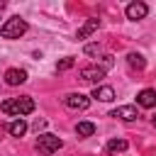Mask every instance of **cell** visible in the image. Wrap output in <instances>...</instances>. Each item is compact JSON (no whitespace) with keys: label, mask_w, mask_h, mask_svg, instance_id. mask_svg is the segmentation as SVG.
Returning <instances> with one entry per match:
<instances>
[{"label":"cell","mask_w":156,"mask_h":156,"mask_svg":"<svg viewBox=\"0 0 156 156\" xmlns=\"http://www.w3.org/2000/svg\"><path fill=\"white\" fill-rule=\"evenodd\" d=\"M0 110H2L5 115H10V117H20V119H22V115L34 112V100H32L29 95H22V98H10V100H5V102L0 105Z\"/></svg>","instance_id":"cell-1"},{"label":"cell","mask_w":156,"mask_h":156,"mask_svg":"<svg viewBox=\"0 0 156 156\" xmlns=\"http://www.w3.org/2000/svg\"><path fill=\"white\" fill-rule=\"evenodd\" d=\"M27 32V22L22 17H10L2 27H0V37L2 39H20Z\"/></svg>","instance_id":"cell-2"},{"label":"cell","mask_w":156,"mask_h":156,"mask_svg":"<svg viewBox=\"0 0 156 156\" xmlns=\"http://www.w3.org/2000/svg\"><path fill=\"white\" fill-rule=\"evenodd\" d=\"M61 146H63V141H61L56 134H39V139H37V151H39V154H44V156H49V154L58 151Z\"/></svg>","instance_id":"cell-3"},{"label":"cell","mask_w":156,"mask_h":156,"mask_svg":"<svg viewBox=\"0 0 156 156\" xmlns=\"http://www.w3.org/2000/svg\"><path fill=\"white\" fill-rule=\"evenodd\" d=\"M61 100H63V105L71 107V110H88V107H90V98L83 95V93H66Z\"/></svg>","instance_id":"cell-4"},{"label":"cell","mask_w":156,"mask_h":156,"mask_svg":"<svg viewBox=\"0 0 156 156\" xmlns=\"http://www.w3.org/2000/svg\"><path fill=\"white\" fill-rule=\"evenodd\" d=\"M105 73H107V71H105V68H100V66L95 63V66H85V68H80V73H78V76H80V80H83V83H98L100 78H105Z\"/></svg>","instance_id":"cell-5"},{"label":"cell","mask_w":156,"mask_h":156,"mask_svg":"<svg viewBox=\"0 0 156 156\" xmlns=\"http://www.w3.org/2000/svg\"><path fill=\"white\" fill-rule=\"evenodd\" d=\"M110 117H117V119H124V122H134L139 117V112H136L134 105H119V107H115L110 112Z\"/></svg>","instance_id":"cell-6"},{"label":"cell","mask_w":156,"mask_h":156,"mask_svg":"<svg viewBox=\"0 0 156 156\" xmlns=\"http://www.w3.org/2000/svg\"><path fill=\"white\" fill-rule=\"evenodd\" d=\"M124 12H127V20H134L136 22V20H144L149 15V5L146 2H129Z\"/></svg>","instance_id":"cell-7"},{"label":"cell","mask_w":156,"mask_h":156,"mask_svg":"<svg viewBox=\"0 0 156 156\" xmlns=\"http://www.w3.org/2000/svg\"><path fill=\"white\" fill-rule=\"evenodd\" d=\"M27 80V71L24 68H7L5 71V83L7 85H20Z\"/></svg>","instance_id":"cell-8"},{"label":"cell","mask_w":156,"mask_h":156,"mask_svg":"<svg viewBox=\"0 0 156 156\" xmlns=\"http://www.w3.org/2000/svg\"><path fill=\"white\" fill-rule=\"evenodd\" d=\"M136 102L141 107H156V90L154 88H144L139 95H136Z\"/></svg>","instance_id":"cell-9"},{"label":"cell","mask_w":156,"mask_h":156,"mask_svg":"<svg viewBox=\"0 0 156 156\" xmlns=\"http://www.w3.org/2000/svg\"><path fill=\"white\" fill-rule=\"evenodd\" d=\"M93 98L95 100H102V102H110V100H115V90L110 85H95L93 88Z\"/></svg>","instance_id":"cell-10"},{"label":"cell","mask_w":156,"mask_h":156,"mask_svg":"<svg viewBox=\"0 0 156 156\" xmlns=\"http://www.w3.org/2000/svg\"><path fill=\"white\" fill-rule=\"evenodd\" d=\"M98 27H100V20H85V24L76 32V39H88V37H90Z\"/></svg>","instance_id":"cell-11"},{"label":"cell","mask_w":156,"mask_h":156,"mask_svg":"<svg viewBox=\"0 0 156 156\" xmlns=\"http://www.w3.org/2000/svg\"><path fill=\"white\" fill-rule=\"evenodd\" d=\"M76 134H78L80 139L93 136V134H95V124H93V122H78V124H76Z\"/></svg>","instance_id":"cell-12"},{"label":"cell","mask_w":156,"mask_h":156,"mask_svg":"<svg viewBox=\"0 0 156 156\" xmlns=\"http://www.w3.org/2000/svg\"><path fill=\"white\" fill-rule=\"evenodd\" d=\"M127 63H129L132 68H136V71H141V68L146 66L144 56H141V54H134V51H132V54H127Z\"/></svg>","instance_id":"cell-13"},{"label":"cell","mask_w":156,"mask_h":156,"mask_svg":"<svg viewBox=\"0 0 156 156\" xmlns=\"http://www.w3.org/2000/svg\"><path fill=\"white\" fill-rule=\"evenodd\" d=\"M7 129H10L12 136H22V134L27 132V122H24V119H15V122H10Z\"/></svg>","instance_id":"cell-14"},{"label":"cell","mask_w":156,"mask_h":156,"mask_svg":"<svg viewBox=\"0 0 156 156\" xmlns=\"http://www.w3.org/2000/svg\"><path fill=\"white\" fill-rule=\"evenodd\" d=\"M127 141L124 139H112V141H107V151L110 154H122V151H127Z\"/></svg>","instance_id":"cell-15"},{"label":"cell","mask_w":156,"mask_h":156,"mask_svg":"<svg viewBox=\"0 0 156 156\" xmlns=\"http://www.w3.org/2000/svg\"><path fill=\"white\" fill-rule=\"evenodd\" d=\"M71 66H73V58L68 56V58H63V61H58V63H56V71H68Z\"/></svg>","instance_id":"cell-16"},{"label":"cell","mask_w":156,"mask_h":156,"mask_svg":"<svg viewBox=\"0 0 156 156\" xmlns=\"http://www.w3.org/2000/svg\"><path fill=\"white\" fill-rule=\"evenodd\" d=\"M100 51V46H95V44H90V46H85V54H98Z\"/></svg>","instance_id":"cell-17"},{"label":"cell","mask_w":156,"mask_h":156,"mask_svg":"<svg viewBox=\"0 0 156 156\" xmlns=\"http://www.w3.org/2000/svg\"><path fill=\"white\" fill-rule=\"evenodd\" d=\"M44 127H46V122H44V119H37V122H34V129H37V132H39V129H44Z\"/></svg>","instance_id":"cell-18"},{"label":"cell","mask_w":156,"mask_h":156,"mask_svg":"<svg viewBox=\"0 0 156 156\" xmlns=\"http://www.w3.org/2000/svg\"><path fill=\"white\" fill-rule=\"evenodd\" d=\"M151 122H154V127H156V115H154V117H151Z\"/></svg>","instance_id":"cell-19"}]
</instances>
